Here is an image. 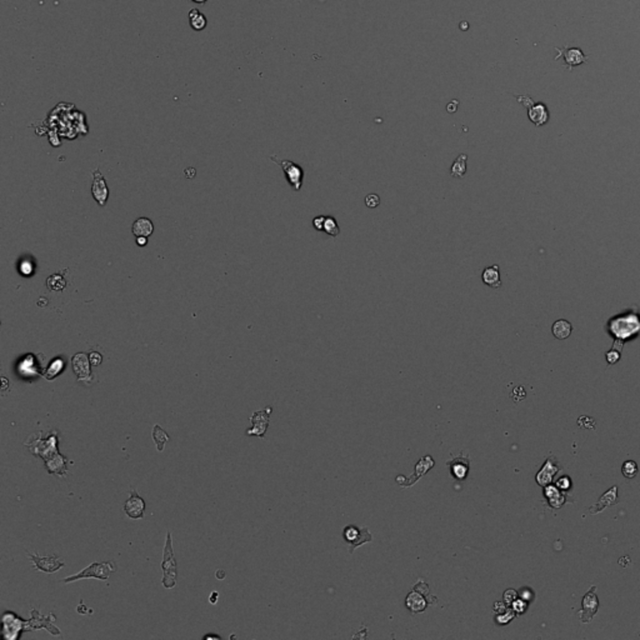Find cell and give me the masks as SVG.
I'll return each instance as SVG.
<instances>
[{
    "instance_id": "cell-1",
    "label": "cell",
    "mask_w": 640,
    "mask_h": 640,
    "mask_svg": "<svg viewBox=\"0 0 640 640\" xmlns=\"http://www.w3.org/2000/svg\"><path fill=\"white\" fill-rule=\"evenodd\" d=\"M43 433L32 435L24 443V445L38 458H41L44 462H49L51 459L59 455L58 451V430H53L49 433L48 437L43 439Z\"/></svg>"
},
{
    "instance_id": "cell-2",
    "label": "cell",
    "mask_w": 640,
    "mask_h": 640,
    "mask_svg": "<svg viewBox=\"0 0 640 640\" xmlns=\"http://www.w3.org/2000/svg\"><path fill=\"white\" fill-rule=\"evenodd\" d=\"M161 569H163V583L164 588L171 589L176 585V575H178V569H176V561L174 558L173 552V540H171L170 530L166 534L165 547H164V557L161 561Z\"/></svg>"
},
{
    "instance_id": "cell-3",
    "label": "cell",
    "mask_w": 640,
    "mask_h": 640,
    "mask_svg": "<svg viewBox=\"0 0 640 640\" xmlns=\"http://www.w3.org/2000/svg\"><path fill=\"white\" fill-rule=\"evenodd\" d=\"M115 570H117V568H115L113 561L93 563L89 566H86V568L84 569V570L80 571V573L75 574V575H72V576H68V578H64L63 579V582L72 583V582H75V580H79V579H89V578H96V579H100V580H108L110 573Z\"/></svg>"
},
{
    "instance_id": "cell-4",
    "label": "cell",
    "mask_w": 640,
    "mask_h": 640,
    "mask_svg": "<svg viewBox=\"0 0 640 640\" xmlns=\"http://www.w3.org/2000/svg\"><path fill=\"white\" fill-rule=\"evenodd\" d=\"M270 159L283 169L284 175H285L289 185L294 192H299L302 189L303 178H304V170H303L302 166L296 163H293L290 160H280L277 157H272Z\"/></svg>"
},
{
    "instance_id": "cell-5",
    "label": "cell",
    "mask_w": 640,
    "mask_h": 640,
    "mask_svg": "<svg viewBox=\"0 0 640 640\" xmlns=\"http://www.w3.org/2000/svg\"><path fill=\"white\" fill-rule=\"evenodd\" d=\"M558 55L555 56V60H558L559 58L564 59V68L568 70H573L574 68L578 67L580 64H584V63L588 62V59L589 56L585 55L584 53L582 51V49L579 48H568V46H564L561 49H558Z\"/></svg>"
},
{
    "instance_id": "cell-6",
    "label": "cell",
    "mask_w": 640,
    "mask_h": 640,
    "mask_svg": "<svg viewBox=\"0 0 640 640\" xmlns=\"http://www.w3.org/2000/svg\"><path fill=\"white\" fill-rule=\"evenodd\" d=\"M3 622V637L8 640H15L20 635L22 630L27 628V622L18 618L14 613L6 611L1 618Z\"/></svg>"
},
{
    "instance_id": "cell-7",
    "label": "cell",
    "mask_w": 640,
    "mask_h": 640,
    "mask_svg": "<svg viewBox=\"0 0 640 640\" xmlns=\"http://www.w3.org/2000/svg\"><path fill=\"white\" fill-rule=\"evenodd\" d=\"M270 414H272V406H268V408L263 409V410L255 411L250 418L251 423H253V428L246 430V435H255V437L259 438H264L268 427H269Z\"/></svg>"
},
{
    "instance_id": "cell-8",
    "label": "cell",
    "mask_w": 640,
    "mask_h": 640,
    "mask_svg": "<svg viewBox=\"0 0 640 640\" xmlns=\"http://www.w3.org/2000/svg\"><path fill=\"white\" fill-rule=\"evenodd\" d=\"M90 364V359H89L85 353H78V354H75L73 357V370L77 374V378L79 382H90L91 380Z\"/></svg>"
},
{
    "instance_id": "cell-9",
    "label": "cell",
    "mask_w": 640,
    "mask_h": 640,
    "mask_svg": "<svg viewBox=\"0 0 640 640\" xmlns=\"http://www.w3.org/2000/svg\"><path fill=\"white\" fill-rule=\"evenodd\" d=\"M595 589L597 588L593 587L589 592L587 593L584 598H583L582 605L583 609L578 613V616L580 618L583 623H589L592 620L593 615L598 611V608H599V600H598L597 594H595Z\"/></svg>"
},
{
    "instance_id": "cell-10",
    "label": "cell",
    "mask_w": 640,
    "mask_h": 640,
    "mask_svg": "<svg viewBox=\"0 0 640 640\" xmlns=\"http://www.w3.org/2000/svg\"><path fill=\"white\" fill-rule=\"evenodd\" d=\"M446 465L450 469V474L451 477L454 478L458 481H463L468 478V474H469V469H470V460L469 456H465L464 454H460L456 458H454L453 460L446 463Z\"/></svg>"
},
{
    "instance_id": "cell-11",
    "label": "cell",
    "mask_w": 640,
    "mask_h": 640,
    "mask_svg": "<svg viewBox=\"0 0 640 640\" xmlns=\"http://www.w3.org/2000/svg\"><path fill=\"white\" fill-rule=\"evenodd\" d=\"M344 539L350 544V552L359 545L366 542H371V535L368 529H358L357 526L349 525L344 529Z\"/></svg>"
},
{
    "instance_id": "cell-12",
    "label": "cell",
    "mask_w": 640,
    "mask_h": 640,
    "mask_svg": "<svg viewBox=\"0 0 640 640\" xmlns=\"http://www.w3.org/2000/svg\"><path fill=\"white\" fill-rule=\"evenodd\" d=\"M29 558L32 559L35 568L40 571H44V573H54V571H56L58 569L62 568V566H64V561H62V559L55 557V555H51V557H39V555L29 554Z\"/></svg>"
},
{
    "instance_id": "cell-13",
    "label": "cell",
    "mask_w": 640,
    "mask_h": 640,
    "mask_svg": "<svg viewBox=\"0 0 640 640\" xmlns=\"http://www.w3.org/2000/svg\"><path fill=\"white\" fill-rule=\"evenodd\" d=\"M124 510L125 514L131 519H143L145 512V502L140 495H138L134 489L130 491V498L128 499L124 504Z\"/></svg>"
},
{
    "instance_id": "cell-14",
    "label": "cell",
    "mask_w": 640,
    "mask_h": 640,
    "mask_svg": "<svg viewBox=\"0 0 640 640\" xmlns=\"http://www.w3.org/2000/svg\"><path fill=\"white\" fill-rule=\"evenodd\" d=\"M91 194H93L94 199L96 200V203H98L99 205L100 206L105 205L108 197H109V189H108L107 187L104 176L102 175V173H100L99 169H96V170L94 171V182H93V185H91Z\"/></svg>"
},
{
    "instance_id": "cell-15",
    "label": "cell",
    "mask_w": 640,
    "mask_h": 640,
    "mask_svg": "<svg viewBox=\"0 0 640 640\" xmlns=\"http://www.w3.org/2000/svg\"><path fill=\"white\" fill-rule=\"evenodd\" d=\"M428 604H430V601L425 598V595L415 589L411 590L405 599V606L411 613H422L425 610Z\"/></svg>"
},
{
    "instance_id": "cell-16",
    "label": "cell",
    "mask_w": 640,
    "mask_h": 640,
    "mask_svg": "<svg viewBox=\"0 0 640 640\" xmlns=\"http://www.w3.org/2000/svg\"><path fill=\"white\" fill-rule=\"evenodd\" d=\"M528 115L529 119L535 124L536 126L544 125L545 123L549 119V113H548L547 107L542 103H538V104H533L531 107L528 108Z\"/></svg>"
},
{
    "instance_id": "cell-17",
    "label": "cell",
    "mask_w": 640,
    "mask_h": 640,
    "mask_svg": "<svg viewBox=\"0 0 640 640\" xmlns=\"http://www.w3.org/2000/svg\"><path fill=\"white\" fill-rule=\"evenodd\" d=\"M67 464H68V459L65 458V456H63L62 454H59L56 458L46 462L45 467L46 469H48L49 474L58 475V477H67L68 475Z\"/></svg>"
},
{
    "instance_id": "cell-18",
    "label": "cell",
    "mask_w": 640,
    "mask_h": 640,
    "mask_svg": "<svg viewBox=\"0 0 640 640\" xmlns=\"http://www.w3.org/2000/svg\"><path fill=\"white\" fill-rule=\"evenodd\" d=\"M616 490H618V486H613L611 489H609V490L599 499V502L590 508V514H597V513L605 509L606 507H610V505L616 504V500H618Z\"/></svg>"
},
{
    "instance_id": "cell-19",
    "label": "cell",
    "mask_w": 640,
    "mask_h": 640,
    "mask_svg": "<svg viewBox=\"0 0 640 640\" xmlns=\"http://www.w3.org/2000/svg\"><path fill=\"white\" fill-rule=\"evenodd\" d=\"M131 232H133V234L135 235L136 238L138 237L148 238L153 234V232H154V225H153V222L150 220V219L139 218L134 222L133 227H131Z\"/></svg>"
},
{
    "instance_id": "cell-20",
    "label": "cell",
    "mask_w": 640,
    "mask_h": 640,
    "mask_svg": "<svg viewBox=\"0 0 640 640\" xmlns=\"http://www.w3.org/2000/svg\"><path fill=\"white\" fill-rule=\"evenodd\" d=\"M481 279L488 286L494 289H498L502 286V280H500V273H499L498 265H491V267L485 268L481 274Z\"/></svg>"
},
{
    "instance_id": "cell-21",
    "label": "cell",
    "mask_w": 640,
    "mask_h": 640,
    "mask_svg": "<svg viewBox=\"0 0 640 640\" xmlns=\"http://www.w3.org/2000/svg\"><path fill=\"white\" fill-rule=\"evenodd\" d=\"M188 16H189L190 27H192V29L195 30V32H201V30L205 29L206 25H208L206 16L204 15L201 11L198 10V9L195 8L192 9V10L189 11V14H188Z\"/></svg>"
},
{
    "instance_id": "cell-22",
    "label": "cell",
    "mask_w": 640,
    "mask_h": 640,
    "mask_svg": "<svg viewBox=\"0 0 640 640\" xmlns=\"http://www.w3.org/2000/svg\"><path fill=\"white\" fill-rule=\"evenodd\" d=\"M557 473V468L553 465V463L550 462V459L547 462V464L543 467V469L539 472V474L536 475V481H538L539 485L545 486L552 481L553 475Z\"/></svg>"
},
{
    "instance_id": "cell-23",
    "label": "cell",
    "mask_w": 640,
    "mask_h": 640,
    "mask_svg": "<svg viewBox=\"0 0 640 640\" xmlns=\"http://www.w3.org/2000/svg\"><path fill=\"white\" fill-rule=\"evenodd\" d=\"M467 160H468V155L465 154L459 155L458 159L454 161V164L450 168V175L453 176V178H459V179L464 178L465 173H467Z\"/></svg>"
},
{
    "instance_id": "cell-24",
    "label": "cell",
    "mask_w": 640,
    "mask_h": 640,
    "mask_svg": "<svg viewBox=\"0 0 640 640\" xmlns=\"http://www.w3.org/2000/svg\"><path fill=\"white\" fill-rule=\"evenodd\" d=\"M553 335L555 336L557 339H560V340H563V339H566L571 333V324L566 320H558L553 324Z\"/></svg>"
},
{
    "instance_id": "cell-25",
    "label": "cell",
    "mask_w": 640,
    "mask_h": 640,
    "mask_svg": "<svg viewBox=\"0 0 640 640\" xmlns=\"http://www.w3.org/2000/svg\"><path fill=\"white\" fill-rule=\"evenodd\" d=\"M19 373H22L24 376L38 375L40 370H38V366L35 365V360L32 355H28L23 361L19 364Z\"/></svg>"
},
{
    "instance_id": "cell-26",
    "label": "cell",
    "mask_w": 640,
    "mask_h": 640,
    "mask_svg": "<svg viewBox=\"0 0 640 640\" xmlns=\"http://www.w3.org/2000/svg\"><path fill=\"white\" fill-rule=\"evenodd\" d=\"M64 361L60 358H56L49 364V366L46 368V370L44 371V376H45L48 380H53L55 376H58L59 374L62 373L63 369H64Z\"/></svg>"
},
{
    "instance_id": "cell-27",
    "label": "cell",
    "mask_w": 640,
    "mask_h": 640,
    "mask_svg": "<svg viewBox=\"0 0 640 640\" xmlns=\"http://www.w3.org/2000/svg\"><path fill=\"white\" fill-rule=\"evenodd\" d=\"M153 439H154L155 444H157L158 450L163 451L164 445H165V443L169 440V435L164 432L163 428L159 427V425H155L154 429H153Z\"/></svg>"
},
{
    "instance_id": "cell-28",
    "label": "cell",
    "mask_w": 640,
    "mask_h": 640,
    "mask_svg": "<svg viewBox=\"0 0 640 640\" xmlns=\"http://www.w3.org/2000/svg\"><path fill=\"white\" fill-rule=\"evenodd\" d=\"M323 232H325L326 234L330 235V237L335 238L340 234V229L338 227V222H336V219H334L333 216H325V220H324V229Z\"/></svg>"
},
{
    "instance_id": "cell-29",
    "label": "cell",
    "mask_w": 640,
    "mask_h": 640,
    "mask_svg": "<svg viewBox=\"0 0 640 640\" xmlns=\"http://www.w3.org/2000/svg\"><path fill=\"white\" fill-rule=\"evenodd\" d=\"M622 473L625 478H628V479H633V478L638 474L637 463H635L634 460H628V462H625L624 464H623Z\"/></svg>"
},
{
    "instance_id": "cell-30",
    "label": "cell",
    "mask_w": 640,
    "mask_h": 640,
    "mask_svg": "<svg viewBox=\"0 0 640 640\" xmlns=\"http://www.w3.org/2000/svg\"><path fill=\"white\" fill-rule=\"evenodd\" d=\"M59 284L63 286H65V281L60 275L55 274L53 275L51 278L48 279V288L53 289V290H62V286H59Z\"/></svg>"
},
{
    "instance_id": "cell-31",
    "label": "cell",
    "mask_w": 640,
    "mask_h": 640,
    "mask_svg": "<svg viewBox=\"0 0 640 640\" xmlns=\"http://www.w3.org/2000/svg\"><path fill=\"white\" fill-rule=\"evenodd\" d=\"M513 618H514V610L507 609L505 611H503V613L496 615V622H498L499 624H508Z\"/></svg>"
},
{
    "instance_id": "cell-32",
    "label": "cell",
    "mask_w": 640,
    "mask_h": 640,
    "mask_svg": "<svg viewBox=\"0 0 640 640\" xmlns=\"http://www.w3.org/2000/svg\"><path fill=\"white\" fill-rule=\"evenodd\" d=\"M578 425L583 429H595V420L590 416H580L578 420Z\"/></svg>"
},
{
    "instance_id": "cell-33",
    "label": "cell",
    "mask_w": 640,
    "mask_h": 640,
    "mask_svg": "<svg viewBox=\"0 0 640 640\" xmlns=\"http://www.w3.org/2000/svg\"><path fill=\"white\" fill-rule=\"evenodd\" d=\"M379 204H380V198H379V195L369 194L368 197L365 198V205L368 206V208H370V209L376 208V206H378Z\"/></svg>"
},
{
    "instance_id": "cell-34",
    "label": "cell",
    "mask_w": 640,
    "mask_h": 640,
    "mask_svg": "<svg viewBox=\"0 0 640 640\" xmlns=\"http://www.w3.org/2000/svg\"><path fill=\"white\" fill-rule=\"evenodd\" d=\"M512 606L514 613H518V614H521L526 610V603L521 599L514 600V603L512 604Z\"/></svg>"
},
{
    "instance_id": "cell-35",
    "label": "cell",
    "mask_w": 640,
    "mask_h": 640,
    "mask_svg": "<svg viewBox=\"0 0 640 640\" xmlns=\"http://www.w3.org/2000/svg\"><path fill=\"white\" fill-rule=\"evenodd\" d=\"M517 597H518V594H517V592H515V590H513V589L507 590V592L504 593V597H503V598H504V604H507L508 606L512 605V604L514 603V600H517Z\"/></svg>"
},
{
    "instance_id": "cell-36",
    "label": "cell",
    "mask_w": 640,
    "mask_h": 640,
    "mask_svg": "<svg viewBox=\"0 0 640 640\" xmlns=\"http://www.w3.org/2000/svg\"><path fill=\"white\" fill-rule=\"evenodd\" d=\"M324 220H325V216L324 215H320L318 216V218H314V220H313V227H314V229L318 230V232H323Z\"/></svg>"
},
{
    "instance_id": "cell-37",
    "label": "cell",
    "mask_w": 640,
    "mask_h": 640,
    "mask_svg": "<svg viewBox=\"0 0 640 640\" xmlns=\"http://www.w3.org/2000/svg\"><path fill=\"white\" fill-rule=\"evenodd\" d=\"M515 98H517V99H518V102L521 103V104H523L524 107L526 108V109H528L529 107H531V105L534 104V102H533V100H531V98H529V96H525V95L519 96V95H517V96H515Z\"/></svg>"
},
{
    "instance_id": "cell-38",
    "label": "cell",
    "mask_w": 640,
    "mask_h": 640,
    "mask_svg": "<svg viewBox=\"0 0 640 640\" xmlns=\"http://www.w3.org/2000/svg\"><path fill=\"white\" fill-rule=\"evenodd\" d=\"M20 272H22L24 275H30V274H32V272H33L32 263H30V262H23L22 264H20Z\"/></svg>"
},
{
    "instance_id": "cell-39",
    "label": "cell",
    "mask_w": 640,
    "mask_h": 640,
    "mask_svg": "<svg viewBox=\"0 0 640 640\" xmlns=\"http://www.w3.org/2000/svg\"><path fill=\"white\" fill-rule=\"evenodd\" d=\"M89 359H90L91 365L96 366V365H99V364L102 363V355L99 354V353H95V352L90 353V357H89Z\"/></svg>"
},
{
    "instance_id": "cell-40",
    "label": "cell",
    "mask_w": 640,
    "mask_h": 640,
    "mask_svg": "<svg viewBox=\"0 0 640 640\" xmlns=\"http://www.w3.org/2000/svg\"><path fill=\"white\" fill-rule=\"evenodd\" d=\"M147 243H148V238H145V237H138V238H136V244H138L139 246H145V245H147Z\"/></svg>"
},
{
    "instance_id": "cell-41",
    "label": "cell",
    "mask_w": 640,
    "mask_h": 640,
    "mask_svg": "<svg viewBox=\"0 0 640 640\" xmlns=\"http://www.w3.org/2000/svg\"><path fill=\"white\" fill-rule=\"evenodd\" d=\"M185 175H187V178H188V179H189V178H194V175H195V169H194V168H188L187 170H185Z\"/></svg>"
},
{
    "instance_id": "cell-42",
    "label": "cell",
    "mask_w": 640,
    "mask_h": 640,
    "mask_svg": "<svg viewBox=\"0 0 640 640\" xmlns=\"http://www.w3.org/2000/svg\"><path fill=\"white\" fill-rule=\"evenodd\" d=\"M456 105H458V102H453L448 105V112L449 113H454L456 110Z\"/></svg>"
},
{
    "instance_id": "cell-43",
    "label": "cell",
    "mask_w": 640,
    "mask_h": 640,
    "mask_svg": "<svg viewBox=\"0 0 640 640\" xmlns=\"http://www.w3.org/2000/svg\"><path fill=\"white\" fill-rule=\"evenodd\" d=\"M216 598H218V593H213V594H211V597L209 598V599H210V603H211V604H215V603H216Z\"/></svg>"
},
{
    "instance_id": "cell-44",
    "label": "cell",
    "mask_w": 640,
    "mask_h": 640,
    "mask_svg": "<svg viewBox=\"0 0 640 640\" xmlns=\"http://www.w3.org/2000/svg\"><path fill=\"white\" fill-rule=\"evenodd\" d=\"M561 480H563V481H559V483H558L559 485H561V486H568L569 485L568 479H561Z\"/></svg>"
},
{
    "instance_id": "cell-45",
    "label": "cell",
    "mask_w": 640,
    "mask_h": 640,
    "mask_svg": "<svg viewBox=\"0 0 640 640\" xmlns=\"http://www.w3.org/2000/svg\"><path fill=\"white\" fill-rule=\"evenodd\" d=\"M192 1L195 4H205L208 0H192Z\"/></svg>"
},
{
    "instance_id": "cell-46",
    "label": "cell",
    "mask_w": 640,
    "mask_h": 640,
    "mask_svg": "<svg viewBox=\"0 0 640 640\" xmlns=\"http://www.w3.org/2000/svg\"><path fill=\"white\" fill-rule=\"evenodd\" d=\"M204 639H216V640H219L220 638H219V637H213V635H206V637L204 638Z\"/></svg>"
},
{
    "instance_id": "cell-47",
    "label": "cell",
    "mask_w": 640,
    "mask_h": 640,
    "mask_svg": "<svg viewBox=\"0 0 640 640\" xmlns=\"http://www.w3.org/2000/svg\"><path fill=\"white\" fill-rule=\"evenodd\" d=\"M468 27H469V25H468V23H464V22H463V23H462V24H460V28H462V29H463V30H464V29H467V28H468Z\"/></svg>"
}]
</instances>
